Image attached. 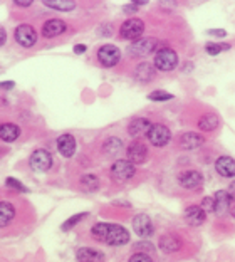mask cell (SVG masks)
<instances>
[{
    "mask_svg": "<svg viewBox=\"0 0 235 262\" xmlns=\"http://www.w3.org/2000/svg\"><path fill=\"white\" fill-rule=\"evenodd\" d=\"M178 64V54L170 47H161L155 54V68L161 73H170Z\"/></svg>",
    "mask_w": 235,
    "mask_h": 262,
    "instance_id": "6da1fadb",
    "label": "cell"
},
{
    "mask_svg": "<svg viewBox=\"0 0 235 262\" xmlns=\"http://www.w3.org/2000/svg\"><path fill=\"white\" fill-rule=\"evenodd\" d=\"M143 32H144V22L141 19H138V17H131V19L124 20L121 29H119V35L128 40L141 39Z\"/></svg>",
    "mask_w": 235,
    "mask_h": 262,
    "instance_id": "7a4b0ae2",
    "label": "cell"
},
{
    "mask_svg": "<svg viewBox=\"0 0 235 262\" xmlns=\"http://www.w3.org/2000/svg\"><path fill=\"white\" fill-rule=\"evenodd\" d=\"M135 165L128 162V160H116L113 165H111V177L113 180H116L119 183L123 182H128L130 178L135 177Z\"/></svg>",
    "mask_w": 235,
    "mask_h": 262,
    "instance_id": "3957f363",
    "label": "cell"
},
{
    "mask_svg": "<svg viewBox=\"0 0 235 262\" xmlns=\"http://www.w3.org/2000/svg\"><path fill=\"white\" fill-rule=\"evenodd\" d=\"M156 46H158V40L153 37H141L135 40L133 44L128 47V54L133 57H144L149 56L152 52H155Z\"/></svg>",
    "mask_w": 235,
    "mask_h": 262,
    "instance_id": "277c9868",
    "label": "cell"
},
{
    "mask_svg": "<svg viewBox=\"0 0 235 262\" xmlns=\"http://www.w3.org/2000/svg\"><path fill=\"white\" fill-rule=\"evenodd\" d=\"M98 61L104 68H114V66L121 61V51L113 44L101 46L98 49Z\"/></svg>",
    "mask_w": 235,
    "mask_h": 262,
    "instance_id": "5b68a950",
    "label": "cell"
},
{
    "mask_svg": "<svg viewBox=\"0 0 235 262\" xmlns=\"http://www.w3.org/2000/svg\"><path fill=\"white\" fill-rule=\"evenodd\" d=\"M29 165H31V168L34 171H37V173H44L52 166V155L47 151V150H35L31 158H29Z\"/></svg>",
    "mask_w": 235,
    "mask_h": 262,
    "instance_id": "8992f818",
    "label": "cell"
},
{
    "mask_svg": "<svg viewBox=\"0 0 235 262\" xmlns=\"http://www.w3.org/2000/svg\"><path fill=\"white\" fill-rule=\"evenodd\" d=\"M146 136H148V141L152 143L153 146H165L172 140V131L168 129L165 124H153Z\"/></svg>",
    "mask_w": 235,
    "mask_h": 262,
    "instance_id": "52a82bcc",
    "label": "cell"
},
{
    "mask_svg": "<svg viewBox=\"0 0 235 262\" xmlns=\"http://www.w3.org/2000/svg\"><path fill=\"white\" fill-rule=\"evenodd\" d=\"M133 230L136 232V235H140L141 239H148L155 234V227L149 215L146 213H138L133 219Z\"/></svg>",
    "mask_w": 235,
    "mask_h": 262,
    "instance_id": "ba28073f",
    "label": "cell"
},
{
    "mask_svg": "<svg viewBox=\"0 0 235 262\" xmlns=\"http://www.w3.org/2000/svg\"><path fill=\"white\" fill-rule=\"evenodd\" d=\"M15 40L22 47H32L37 42V32L29 24H22V26L15 29Z\"/></svg>",
    "mask_w": 235,
    "mask_h": 262,
    "instance_id": "9c48e42d",
    "label": "cell"
},
{
    "mask_svg": "<svg viewBox=\"0 0 235 262\" xmlns=\"http://www.w3.org/2000/svg\"><path fill=\"white\" fill-rule=\"evenodd\" d=\"M130 242V232L126 230L123 225L118 224H110V234H108L106 244L108 246L118 247V246H124V244Z\"/></svg>",
    "mask_w": 235,
    "mask_h": 262,
    "instance_id": "30bf717a",
    "label": "cell"
},
{
    "mask_svg": "<svg viewBox=\"0 0 235 262\" xmlns=\"http://www.w3.org/2000/svg\"><path fill=\"white\" fill-rule=\"evenodd\" d=\"M126 157H128L126 160L133 165H141L144 163V160L148 157V148L144 146L141 141H133L126 148Z\"/></svg>",
    "mask_w": 235,
    "mask_h": 262,
    "instance_id": "8fae6325",
    "label": "cell"
},
{
    "mask_svg": "<svg viewBox=\"0 0 235 262\" xmlns=\"http://www.w3.org/2000/svg\"><path fill=\"white\" fill-rule=\"evenodd\" d=\"M178 182H180V185H182L183 188L195 190V188L202 187L203 175L200 173V171H197V170H186V171H183V173H180Z\"/></svg>",
    "mask_w": 235,
    "mask_h": 262,
    "instance_id": "7c38bea8",
    "label": "cell"
},
{
    "mask_svg": "<svg viewBox=\"0 0 235 262\" xmlns=\"http://www.w3.org/2000/svg\"><path fill=\"white\" fill-rule=\"evenodd\" d=\"M66 31H68V26H66V22L61 19H51L42 26V35H44L46 39L57 37V35L64 34Z\"/></svg>",
    "mask_w": 235,
    "mask_h": 262,
    "instance_id": "4fadbf2b",
    "label": "cell"
},
{
    "mask_svg": "<svg viewBox=\"0 0 235 262\" xmlns=\"http://www.w3.org/2000/svg\"><path fill=\"white\" fill-rule=\"evenodd\" d=\"M207 219V212L203 210L200 205H190L185 210V222L191 225V227H198Z\"/></svg>",
    "mask_w": 235,
    "mask_h": 262,
    "instance_id": "5bb4252c",
    "label": "cell"
},
{
    "mask_svg": "<svg viewBox=\"0 0 235 262\" xmlns=\"http://www.w3.org/2000/svg\"><path fill=\"white\" fill-rule=\"evenodd\" d=\"M152 126H153L152 121L146 120V118H135V120L128 124V133L133 136V138H141V136L149 133Z\"/></svg>",
    "mask_w": 235,
    "mask_h": 262,
    "instance_id": "9a60e30c",
    "label": "cell"
},
{
    "mask_svg": "<svg viewBox=\"0 0 235 262\" xmlns=\"http://www.w3.org/2000/svg\"><path fill=\"white\" fill-rule=\"evenodd\" d=\"M155 64H149V62H141L136 66L135 69V79L138 82H141V84H148V82H152L156 76V71H155Z\"/></svg>",
    "mask_w": 235,
    "mask_h": 262,
    "instance_id": "2e32d148",
    "label": "cell"
},
{
    "mask_svg": "<svg viewBox=\"0 0 235 262\" xmlns=\"http://www.w3.org/2000/svg\"><path fill=\"white\" fill-rule=\"evenodd\" d=\"M57 150L66 158H71L76 153V138L71 133H64L57 138Z\"/></svg>",
    "mask_w": 235,
    "mask_h": 262,
    "instance_id": "e0dca14e",
    "label": "cell"
},
{
    "mask_svg": "<svg viewBox=\"0 0 235 262\" xmlns=\"http://www.w3.org/2000/svg\"><path fill=\"white\" fill-rule=\"evenodd\" d=\"M217 173L224 178H233L235 177V160L232 157H220L215 162Z\"/></svg>",
    "mask_w": 235,
    "mask_h": 262,
    "instance_id": "ac0fdd59",
    "label": "cell"
},
{
    "mask_svg": "<svg viewBox=\"0 0 235 262\" xmlns=\"http://www.w3.org/2000/svg\"><path fill=\"white\" fill-rule=\"evenodd\" d=\"M213 200H215V213L217 215H224L233 202L232 195L228 193L227 190H219V192H215Z\"/></svg>",
    "mask_w": 235,
    "mask_h": 262,
    "instance_id": "d6986e66",
    "label": "cell"
},
{
    "mask_svg": "<svg viewBox=\"0 0 235 262\" xmlns=\"http://www.w3.org/2000/svg\"><path fill=\"white\" fill-rule=\"evenodd\" d=\"M205 138L200 133H194V131H188V133H183L180 136V146L183 150H195V148H200L203 145Z\"/></svg>",
    "mask_w": 235,
    "mask_h": 262,
    "instance_id": "ffe728a7",
    "label": "cell"
},
{
    "mask_svg": "<svg viewBox=\"0 0 235 262\" xmlns=\"http://www.w3.org/2000/svg\"><path fill=\"white\" fill-rule=\"evenodd\" d=\"M158 247L165 254H172V252H177L178 249L182 247V241H180V237L175 235V234H165V235L160 237Z\"/></svg>",
    "mask_w": 235,
    "mask_h": 262,
    "instance_id": "44dd1931",
    "label": "cell"
},
{
    "mask_svg": "<svg viewBox=\"0 0 235 262\" xmlns=\"http://www.w3.org/2000/svg\"><path fill=\"white\" fill-rule=\"evenodd\" d=\"M77 262H104V254L93 247H81L76 252Z\"/></svg>",
    "mask_w": 235,
    "mask_h": 262,
    "instance_id": "7402d4cb",
    "label": "cell"
},
{
    "mask_svg": "<svg viewBox=\"0 0 235 262\" xmlns=\"http://www.w3.org/2000/svg\"><path fill=\"white\" fill-rule=\"evenodd\" d=\"M20 136V128L14 123H2L0 124V140L12 143Z\"/></svg>",
    "mask_w": 235,
    "mask_h": 262,
    "instance_id": "603a6c76",
    "label": "cell"
},
{
    "mask_svg": "<svg viewBox=\"0 0 235 262\" xmlns=\"http://www.w3.org/2000/svg\"><path fill=\"white\" fill-rule=\"evenodd\" d=\"M219 124H220V118L215 113H205L200 120H198V128L202 131H213L219 128Z\"/></svg>",
    "mask_w": 235,
    "mask_h": 262,
    "instance_id": "cb8c5ba5",
    "label": "cell"
},
{
    "mask_svg": "<svg viewBox=\"0 0 235 262\" xmlns=\"http://www.w3.org/2000/svg\"><path fill=\"white\" fill-rule=\"evenodd\" d=\"M15 217V208L10 202H0V227H7V225Z\"/></svg>",
    "mask_w": 235,
    "mask_h": 262,
    "instance_id": "d4e9b609",
    "label": "cell"
},
{
    "mask_svg": "<svg viewBox=\"0 0 235 262\" xmlns=\"http://www.w3.org/2000/svg\"><path fill=\"white\" fill-rule=\"evenodd\" d=\"M108 234H110V224L106 222H99V224H94L93 229H91V235L94 241L98 242H104L108 239Z\"/></svg>",
    "mask_w": 235,
    "mask_h": 262,
    "instance_id": "484cf974",
    "label": "cell"
},
{
    "mask_svg": "<svg viewBox=\"0 0 235 262\" xmlns=\"http://www.w3.org/2000/svg\"><path fill=\"white\" fill-rule=\"evenodd\" d=\"M42 4H44L46 7L61 10V12H69L76 7V2H72V0H44Z\"/></svg>",
    "mask_w": 235,
    "mask_h": 262,
    "instance_id": "4316f807",
    "label": "cell"
},
{
    "mask_svg": "<svg viewBox=\"0 0 235 262\" xmlns=\"http://www.w3.org/2000/svg\"><path fill=\"white\" fill-rule=\"evenodd\" d=\"M102 150H104L108 155H116L123 150V141L116 138V136H111V138H108L104 141V145H102Z\"/></svg>",
    "mask_w": 235,
    "mask_h": 262,
    "instance_id": "83f0119b",
    "label": "cell"
},
{
    "mask_svg": "<svg viewBox=\"0 0 235 262\" xmlns=\"http://www.w3.org/2000/svg\"><path fill=\"white\" fill-rule=\"evenodd\" d=\"M81 187L86 190V192H96V190L99 188V178L96 175H82Z\"/></svg>",
    "mask_w": 235,
    "mask_h": 262,
    "instance_id": "f1b7e54d",
    "label": "cell"
},
{
    "mask_svg": "<svg viewBox=\"0 0 235 262\" xmlns=\"http://www.w3.org/2000/svg\"><path fill=\"white\" fill-rule=\"evenodd\" d=\"M230 49V44H227V42H208L207 46H205V51H207V54L208 56H219L222 51H228Z\"/></svg>",
    "mask_w": 235,
    "mask_h": 262,
    "instance_id": "f546056e",
    "label": "cell"
},
{
    "mask_svg": "<svg viewBox=\"0 0 235 262\" xmlns=\"http://www.w3.org/2000/svg\"><path fill=\"white\" fill-rule=\"evenodd\" d=\"M89 215V213L88 212H81V213H76V215H72L71 219H68V220H66V222L62 224V232H68V230H71L72 227H74V225H77V224H79L81 222V220L82 219H86Z\"/></svg>",
    "mask_w": 235,
    "mask_h": 262,
    "instance_id": "4dcf8cb0",
    "label": "cell"
},
{
    "mask_svg": "<svg viewBox=\"0 0 235 262\" xmlns=\"http://www.w3.org/2000/svg\"><path fill=\"white\" fill-rule=\"evenodd\" d=\"M148 99H152V101H170V99H173V94L166 93V91H161V89H156V91L148 94Z\"/></svg>",
    "mask_w": 235,
    "mask_h": 262,
    "instance_id": "1f68e13d",
    "label": "cell"
},
{
    "mask_svg": "<svg viewBox=\"0 0 235 262\" xmlns=\"http://www.w3.org/2000/svg\"><path fill=\"white\" fill-rule=\"evenodd\" d=\"M5 183H7V187L9 188H12V190H17V192H27V187L26 185H22V183L19 182V180H15V178H12V177H9L7 178V182H5Z\"/></svg>",
    "mask_w": 235,
    "mask_h": 262,
    "instance_id": "d6a6232c",
    "label": "cell"
},
{
    "mask_svg": "<svg viewBox=\"0 0 235 262\" xmlns=\"http://www.w3.org/2000/svg\"><path fill=\"white\" fill-rule=\"evenodd\" d=\"M135 251L136 252H143V254H148V252H153L155 251V246L149 242H136L135 244Z\"/></svg>",
    "mask_w": 235,
    "mask_h": 262,
    "instance_id": "836d02e7",
    "label": "cell"
},
{
    "mask_svg": "<svg viewBox=\"0 0 235 262\" xmlns=\"http://www.w3.org/2000/svg\"><path fill=\"white\" fill-rule=\"evenodd\" d=\"M202 208L207 213L210 212H215V200H213V196H205V199L202 200Z\"/></svg>",
    "mask_w": 235,
    "mask_h": 262,
    "instance_id": "e575fe53",
    "label": "cell"
},
{
    "mask_svg": "<svg viewBox=\"0 0 235 262\" xmlns=\"http://www.w3.org/2000/svg\"><path fill=\"white\" fill-rule=\"evenodd\" d=\"M130 262H153V259L149 257V254H143V252H135L130 257Z\"/></svg>",
    "mask_w": 235,
    "mask_h": 262,
    "instance_id": "d590c367",
    "label": "cell"
},
{
    "mask_svg": "<svg viewBox=\"0 0 235 262\" xmlns=\"http://www.w3.org/2000/svg\"><path fill=\"white\" fill-rule=\"evenodd\" d=\"M225 31L224 29H210L208 31V35H213V37H225Z\"/></svg>",
    "mask_w": 235,
    "mask_h": 262,
    "instance_id": "8d00e7d4",
    "label": "cell"
},
{
    "mask_svg": "<svg viewBox=\"0 0 235 262\" xmlns=\"http://www.w3.org/2000/svg\"><path fill=\"white\" fill-rule=\"evenodd\" d=\"M126 14H135V12L138 10V5H135L133 2L128 4V5H124V9H123Z\"/></svg>",
    "mask_w": 235,
    "mask_h": 262,
    "instance_id": "74e56055",
    "label": "cell"
},
{
    "mask_svg": "<svg viewBox=\"0 0 235 262\" xmlns=\"http://www.w3.org/2000/svg\"><path fill=\"white\" fill-rule=\"evenodd\" d=\"M14 4L17 5V7H31L34 2H32V0H15Z\"/></svg>",
    "mask_w": 235,
    "mask_h": 262,
    "instance_id": "f35d334b",
    "label": "cell"
},
{
    "mask_svg": "<svg viewBox=\"0 0 235 262\" xmlns=\"http://www.w3.org/2000/svg\"><path fill=\"white\" fill-rule=\"evenodd\" d=\"M86 51H88V47L84 46V44H77V46H74V54H84Z\"/></svg>",
    "mask_w": 235,
    "mask_h": 262,
    "instance_id": "ab89813d",
    "label": "cell"
},
{
    "mask_svg": "<svg viewBox=\"0 0 235 262\" xmlns=\"http://www.w3.org/2000/svg\"><path fill=\"white\" fill-rule=\"evenodd\" d=\"M14 81H5V82H0V89H14Z\"/></svg>",
    "mask_w": 235,
    "mask_h": 262,
    "instance_id": "60d3db41",
    "label": "cell"
},
{
    "mask_svg": "<svg viewBox=\"0 0 235 262\" xmlns=\"http://www.w3.org/2000/svg\"><path fill=\"white\" fill-rule=\"evenodd\" d=\"M5 40H7V32H5L4 27H0V46H4Z\"/></svg>",
    "mask_w": 235,
    "mask_h": 262,
    "instance_id": "b9f144b4",
    "label": "cell"
},
{
    "mask_svg": "<svg viewBox=\"0 0 235 262\" xmlns=\"http://www.w3.org/2000/svg\"><path fill=\"white\" fill-rule=\"evenodd\" d=\"M191 69H194V64H191V62H185V64L182 66V71H183V73H190Z\"/></svg>",
    "mask_w": 235,
    "mask_h": 262,
    "instance_id": "7bdbcfd3",
    "label": "cell"
},
{
    "mask_svg": "<svg viewBox=\"0 0 235 262\" xmlns=\"http://www.w3.org/2000/svg\"><path fill=\"white\" fill-rule=\"evenodd\" d=\"M227 192L232 195V199H235V182H232V183H230V187H228Z\"/></svg>",
    "mask_w": 235,
    "mask_h": 262,
    "instance_id": "ee69618b",
    "label": "cell"
},
{
    "mask_svg": "<svg viewBox=\"0 0 235 262\" xmlns=\"http://www.w3.org/2000/svg\"><path fill=\"white\" fill-rule=\"evenodd\" d=\"M233 217H235V208H233Z\"/></svg>",
    "mask_w": 235,
    "mask_h": 262,
    "instance_id": "f6af8a7d",
    "label": "cell"
}]
</instances>
